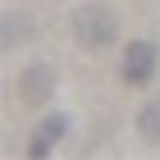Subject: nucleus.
Returning <instances> with one entry per match:
<instances>
[{
  "instance_id": "obj_1",
  "label": "nucleus",
  "mask_w": 160,
  "mask_h": 160,
  "mask_svg": "<svg viewBox=\"0 0 160 160\" xmlns=\"http://www.w3.org/2000/svg\"><path fill=\"white\" fill-rule=\"evenodd\" d=\"M73 41L82 50H92V55L110 50L114 41H119V14H114L110 5H101V0L78 5L73 9Z\"/></svg>"
},
{
  "instance_id": "obj_2",
  "label": "nucleus",
  "mask_w": 160,
  "mask_h": 160,
  "mask_svg": "<svg viewBox=\"0 0 160 160\" xmlns=\"http://www.w3.org/2000/svg\"><path fill=\"white\" fill-rule=\"evenodd\" d=\"M119 78L128 87H151L160 78V41L151 37H133L119 55Z\"/></svg>"
},
{
  "instance_id": "obj_3",
  "label": "nucleus",
  "mask_w": 160,
  "mask_h": 160,
  "mask_svg": "<svg viewBox=\"0 0 160 160\" xmlns=\"http://www.w3.org/2000/svg\"><path fill=\"white\" fill-rule=\"evenodd\" d=\"M55 87H60L55 64H28L23 73H18V101H23L28 110H41V105L55 101Z\"/></svg>"
},
{
  "instance_id": "obj_4",
  "label": "nucleus",
  "mask_w": 160,
  "mask_h": 160,
  "mask_svg": "<svg viewBox=\"0 0 160 160\" xmlns=\"http://www.w3.org/2000/svg\"><path fill=\"white\" fill-rule=\"evenodd\" d=\"M64 137H69V114H64V110L41 114L37 128H32V137H28V156H32V160H46L50 151L64 142Z\"/></svg>"
},
{
  "instance_id": "obj_5",
  "label": "nucleus",
  "mask_w": 160,
  "mask_h": 160,
  "mask_svg": "<svg viewBox=\"0 0 160 160\" xmlns=\"http://www.w3.org/2000/svg\"><path fill=\"white\" fill-rule=\"evenodd\" d=\"M23 41H32V18L9 9L5 18H0V46H5V50H14V46H23Z\"/></svg>"
},
{
  "instance_id": "obj_6",
  "label": "nucleus",
  "mask_w": 160,
  "mask_h": 160,
  "mask_svg": "<svg viewBox=\"0 0 160 160\" xmlns=\"http://www.w3.org/2000/svg\"><path fill=\"white\" fill-rule=\"evenodd\" d=\"M137 137H142L147 147H160V96L137 110Z\"/></svg>"
}]
</instances>
